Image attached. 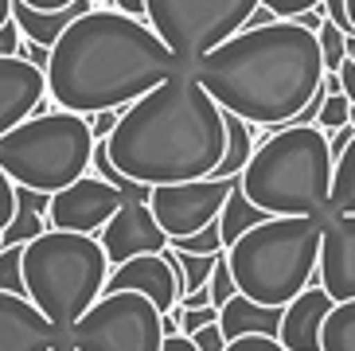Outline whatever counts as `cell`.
Returning a JSON list of instances; mask_svg holds the SVG:
<instances>
[{
	"instance_id": "obj_1",
	"label": "cell",
	"mask_w": 355,
	"mask_h": 351,
	"mask_svg": "<svg viewBox=\"0 0 355 351\" xmlns=\"http://www.w3.org/2000/svg\"><path fill=\"white\" fill-rule=\"evenodd\" d=\"M180 71L148 20L117 12L114 4L83 12L59 35L47 59V98L59 110L94 117L125 110Z\"/></svg>"
},
{
	"instance_id": "obj_2",
	"label": "cell",
	"mask_w": 355,
	"mask_h": 351,
	"mask_svg": "<svg viewBox=\"0 0 355 351\" xmlns=\"http://www.w3.org/2000/svg\"><path fill=\"white\" fill-rule=\"evenodd\" d=\"M110 160L133 184H188L215 176L227 153L223 105L196 83L188 67L121 110V121L105 137Z\"/></svg>"
},
{
	"instance_id": "obj_3",
	"label": "cell",
	"mask_w": 355,
	"mask_h": 351,
	"mask_svg": "<svg viewBox=\"0 0 355 351\" xmlns=\"http://www.w3.org/2000/svg\"><path fill=\"white\" fill-rule=\"evenodd\" d=\"M196 83L250 125H293L324 83V55L316 31L293 20L242 28L215 51L188 67Z\"/></svg>"
},
{
	"instance_id": "obj_4",
	"label": "cell",
	"mask_w": 355,
	"mask_h": 351,
	"mask_svg": "<svg viewBox=\"0 0 355 351\" xmlns=\"http://www.w3.org/2000/svg\"><path fill=\"white\" fill-rule=\"evenodd\" d=\"M246 172L242 191L266 215H328L336 156L320 125H266Z\"/></svg>"
},
{
	"instance_id": "obj_5",
	"label": "cell",
	"mask_w": 355,
	"mask_h": 351,
	"mask_svg": "<svg viewBox=\"0 0 355 351\" xmlns=\"http://www.w3.org/2000/svg\"><path fill=\"white\" fill-rule=\"evenodd\" d=\"M320 234L316 215H270L227 250L230 273L242 297L285 309L320 281Z\"/></svg>"
},
{
	"instance_id": "obj_6",
	"label": "cell",
	"mask_w": 355,
	"mask_h": 351,
	"mask_svg": "<svg viewBox=\"0 0 355 351\" xmlns=\"http://www.w3.org/2000/svg\"><path fill=\"white\" fill-rule=\"evenodd\" d=\"M110 269L98 234L43 230L24 246V293L59 332H71L105 293Z\"/></svg>"
},
{
	"instance_id": "obj_7",
	"label": "cell",
	"mask_w": 355,
	"mask_h": 351,
	"mask_svg": "<svg viewBox=\"0 0 355 351\" xmlns=\"http://www.w3.org/2000/svg\"><path fill=\"white\" fill-rule=\"evenodd\" d=\"M90 121L71 110H40L0 137V168L16 187H32L43 196H55L90 172Z\"/></svg>"
},
{
	"instance_id": "obj_8",
	"label": "cell",
	"mask_w": 355,
	"mask_h": 351,
	"mask_svg": "<svg viewBox=\"0 0 355 351\" xmlns=\"http://www.w3.org/2000/svg\"><path fill=\"white\" fill-rule=\"evenodd\" d=\"M258 8L261 0H145V20L180 67H191L239 35Z\"/></svg>"
},
{
	"instance_id": "obj_9",
	"label": "cell",
	"mask_w": 355,
	"mask_h": 351,
	"mask_svg": "<svg viewBox=\"0 0 355 351\" xmlns=\"http://www.w3.org/2000/svg\"><path fill=\"white\" fill-rule=\"evenodd\" d=\"M164 312L141 293H102L67 332L74 351H160Z\"/></svg>"
},
{
	"instance_id": "obj_10",
	"label": "cell",
	"mask_w": 355,
	"mask_h": 351,
	"mask_svg": "<svg viewBox=\"0 0 355 351\" xmlns=\"http://www.w3.org/2000/svg\"><path fill=\"white\" fill-rule=\"evenodd\" d=\"M230 187L234 180H188V184H160L153 187V196H148V207H153V215H157L160 230L172 238H188L196 230H203L207 223H215L227 203Z\"/></svg>"
},
{
	"instance_id": "obj_11",
	"label": "cell",
	"mask_w": 355,
	"mask_h": 351,
	"mask_svg": "<svg viewBox=\"0 0 355 351\" xmlns=\"http://www.w3.org/2000/svg\"><path fill=\"white\" fill-rule=\"evenodd\" d=\"M125 196L114 184H105L102 176L86 172L63 191H55L47 203V227L51 230H71V234H98V230L117 215V207Z\"/></svg>"
},
{
	"instance_id": "obj_12",
	"label": "cell",
	"mask_w": 355,
	"mask_h": 351,
	"mask_svg": "<svg viewBox=\"0 0 355 351\" xmlns=\"http://www.w3.org/2000/svg\"><path fill=\"white\" fill-rule=\"evenodd\" d=\"M105 293H141L160 312H172L180 305V297H184V277H180L172 250H164V254H141V258H129L110 269Z\"/></svg>"
},
{
	"instance_id": "obj_13",
	"label": "cell",
	"mask_w": 355,
	"mask_h": 351,
	"mask_svg": "<svg viewBox=\"0 0 355 351\" xmlns=\"http://www.w3.org/2000/svg\"><path fill=\"white\" fill-rule=\"evenodd\" d=\"M98 242H102L110 266H121V262L141 258V254H164L168 250V234L160 230L153 207L141 203V199H125L117 207V215L98 230Z\"/></svg>"
},
{
	"instance_id": "obj_14",
	"label": "cell",
	"mask_w": 355,
	"mask_h": 351,
	"mask_svg": "<svg viewBox=\"0 0 355 351\" xmlns=\"http://www.w3.org/2000/svg\"><path fill=\"white\" fill-rule=\"evenodd\" d=\"M47 102V74L24 55H0V137L40 114Z\"/></svg>"
},
{
	"instance_id": "obj_15",
	"label": "cell",
	"mask_w": 355,
	"mask_h": 351,
	"mask_svg": "<svg viewBox=\"0 0 355 351\" xmlns=\"http://www.w3.org/2000/svg\"><path fill=\"white\" fill-rule=\"evenodd\" d=\"M320 285L328 297L355 300V215H324V234H320Z\"/></svg>"
},
{
	"instance_id": "obj_16",
	"label": "cell",
	"mask_w": 355,
	"mask_h": 351,
	"mask_svg": "<svg viewBox=\"0 0 355 351\" xmlns=\"http://www.w3.org/2000/svg\"><path fill=\"white\" fill-rule=\"evenodd\" d=\"M67 340L28 297L0 289V351H51Z\"/></svg>"
},
{
	"instance_id": "obj_17",
	"label": "cell",
	"mask_w": 355,
	"mask_h": 351,
	"mask_svg": "<svg viewBox=\"0 0 355 351\" xmlns=\"http://www.w3.org/2000/svg\"><path fill=\"white\" fill-rule=\"evenodd\" d=\"M332 309H336V300L328 297V289L320 281L309 285L297 300H289L285 316H282V336H277L285 343V351H320L324 320H328Z\"/></svg>"
},
{
	"instance_id": "obj_18",
	"label": "cell",
	"mask_w": 355,
	"mask_h": 351,
	"mask_svg": "<svg viewBox=\"0 0 355 351\" xmlns=\"http://www.w3.org/2000/svg\"><path fill=\"white\" fill-rule=\"evenodd\" d=\"M282 316L285 309H277V305H258V300L250 297H230L227 305L219 309V328L223 336L230 340H242V336H282Z\"/></svg>"
},
{
	"instance_id": "obj_19",
	"label": "cell",
	"mask_w": 355,
	"mask_h": 351,
	"mask_svg": "<svg viewBox=\"0 0 355 351\" xmlns=\"http://www.w3.org/2000/svg\"><path fill=\"white\" fill-rule=\"evenodd\" d=\"M90 8H94V0H74L71 8H63V12H35V8H28V4L16 0L12 4V20H16V28H20V35L28 43H40V47L51 51L55 43H59V35Z\"/></svg>"
},
{
	"instance_id": "obj_20",
	"label": "cell",
	"mask_w": 355,
	"mask_h": 351,
	"mask_svg": "<svg viewBox=\"0 0 355 351\" xmlns=\"http://www.w3.org/2000/svg\"><path fill=\"white\" fill-rule=\"evenodd\" d=\"M223 121H227V153H223L219 168H215V180H234V176L246 172L254 148H258V137H254L258 125L242 121L239 114H227V110H223Z\"/></svg>"
},
{
	"instance_id": "obj_21",
	"label": "cell",
	"mask_w": 355,
	"mask_h": 351,
	"mask_svg": "<svg viewBox=\"0 0 355 351\" xmlns=\"http://www.w3.org/2000/svg\"><path fill=\"white\" fill-rule=\"evenodd\" d=\"M266 211L261 207H254L250 203V196L242 191V180L234 176V187H230V196H227V203H223V211H219V230H223V246H234L246 230H254L258 223H266Z\"/></svg>"
},
{
	"instance_id": "obj_22",
	"label": "cell",
	"mask_w": 355,
	"mask_h": 351,
	"mask_svg": "<svg viewBox=\"0 0 355 351\" xmlns=\"http://www.w3.org/2000/svg\"><path fill=\"white\" fill-rule=\"evenodd\" d=\"M355 215V137L344 153L336 156V172H332V196H328V215Z\"/></svg>"
},
{
	"instance_id": "obj_23",
	"label": "cell",
	"mask_w": 355,
	"mask_h": 351,
	"mask_svg": "<svg viewBox=\"0 0 355 351\" xmlns=\"http://www.w3.org/2000/svg\"><path fill=\"white\" fill-rule=\"evenodd\" d=\"M320 351H355V300H340L324 320Z\"/></svg>"
},
{
	"instance_id": "obj_24",
	"label": "cell",
	"mask_w": 355,
	"mask_h": 351,
	"mask_svg": "<svg viewBox=\"0 0 355 351\" xmlns=\"http://www.w3.org/2000/svg\"><path fill=\"white\" fill-rule=\"evenodd\" d=\"M223 254H227V250H223ZM172 258H176V269H180V277H184V297H188V293L207 289L211 269H215L219 254H180V250H172Z\"/></svg>"
},
{
	"instance_id": "obj_25",
	"label": "cell",
	"mask_w": 355,
	"mask_h": 351,
	"mask_svg": "<svg viewBox=\"0 0 355 351\" xmlns=\"http://www.w3.org/2000/svg\"><path fill=\"white\" fill-rule=\"evenodd\" d=\"M316 40H320V55H324V74H340L344 59H352V40L355 35H344L332 20H324L320 31H316Z\"/></svg>"
},
{
	"instance_id": "obj_26",
	"label": "cell",
	"mask_w": 355,
	"mask_h": 351,
	"mask_svg": "<svg viewBox=\"0 0 355 351\" xmlns=\"http://www.w3.org/2000/svg\"><path fill=\"white\" fill-rule=\"evenodd\" d=\"M172 250H180V254H223V230H219V219L215 223H207L203 230H196V234H188V238H172L168 242Z\"/></svg>"
},
{
	"instance_id": "obj_27",
	"label": "cell",
	"mask_w": 355,
	"mask_h": 351,
	"mask_svg": "<svg viewBox=\"0 0 355 351\" xmlns=\"http://www.w3.org/2000/svg\"><path fill=\"white\" fill-rule=\"evenodd\" d=\"M0 289L4 293H24V246H0Z\"/></svg>"
},
{
	"instance_id": "obj_28",
	"label": "cell",
	"mask_w": 355,
	"mask_h": 351,
	"mask_svg": "<svg viewBox=\"0 0 355 351\" xmlns=\"http://www.w3.org/2000/svg\"><path fill=\"white\" fill-rule=\"evenodd\" d=\"M207 293H211V305H215V309H223L230 297H239V285H234V273H230L227 254H219V262H215V269H211Z\"/></svg>"
},
{
	"instance_id": "obj_29",
	"label": "cell",
	"mask_w": 355,
	"mask_h": 351,
	"mask_svg": "<svg viewBox=\"0 0 355 351\" xmlns=\"http://www.w3.org/2000/svg\"><path fill=\"white\" fill-rule=\"evenodd\" d=\"M347 117H352V102H347V94L340 90V94H328V98H324V110H320V117H316V125H320L324 133H336V129L347 125Z\"/></svg>"
},
{
	"instance_id": "obj_30",
	"label": "cell",
	"mask_w": 355,
	"mask_h": 351,
	"mask_svg": "<svg viewBox=\"0 0 355 351\" xmlns=\"http://www.w3.org/2000/svg\"><path fill=\"white\" fill-rule=\"evenodd\" d=\"M176 309H180V332L184 336H196L199 328L219 324V309L215 305H207V309H184V305H176Z\"/></svg>"
},
{
	"instance_id": "obj_31",
	"label": "cell",
	"mask_w": 355,
	"mask_h": 351,
	"mask_svg": "<svg viewBox=\"0 0 355 351\" xmlns=\"http://www.w3.org/2000/svg\"><path fill=\"white\" fill-rule=\"evenodd\" d=\"M261 8H270L277 20H297L304 12L324 8V0H261Z\"/></svg>"
},
{
	"instance_id": "obj_32",
	"label": "cell",
	"mask_w": 355,
	"mask_h": 351,
	"mask_svg": "<svg viewBox=\"0 0 355 351\" xmlns=\"http://www.w3.org/2000/svg\"><path fill=\"white\" fill-rule=\"evenodd\" d=\"M16 191H20V187L12 184V176L0 168V234H4L8 223L16 219Z\"/></svg>"
},
{
	"instance_id": "obj_33",
	"label": "cell",
	"mask_w": 355,
	"mask_h": 351,
	"mask_svg": "<svg viewBox=\"0 0 355 351\" xmlns=\"http://www.w3.org/2000/svg\"><path fill=\"white\" fill-rule=\"evenodd\" d=\"M223 351H285V343L273 336H242V340H230Z\"/></svg>"
},
{
	"instance_id": "obj_34",
	"label": "cell",
	"mask_w": 355,
	"mask_h": 351,
	"mask_svg": "<svg viewBox=\"0 0 355 351\" xmlns=\"http://www.w3.org/2000/svg\"><path fill=\"white\" fill-rule=\"evenodd\" d=\"M191 343H196V351H223L227 348V336H223L219 324H207V328H199L196 336H188Z\"/></svg>"
},
{
	"instance_id": "obj_35",
	"label": "cell",
	"mask_w": 355,
	"mask_h": 351,
	"mask_svg": "<svg viewBox=\"0 0 355 351\" xmlns=\"http://www.w3.org/2000/svg\"><path fill=\"white\" fill-rule=\"evenodd\" d=\"M90 121V133H94V141H105V137L117 129V121H121V110H102V114L86 117Z\"/></svg>"
},
{
	"instance_id": "obj_36",
	"label": "cell",
	"mask_w": 355,
	"mask_h": 351,
	"mask_svg": "<svg viewBox=\"0 0 355 351\" xmlns=\"http://www.w3.org/2000/svg\"><path fill=\"white\" fill-rule=\"evenodd\" d=\"M324 16H328L336 28L344 31V35H355L352 20H347V0H324Z\"/></svg>"
},
{
	"instance_id": "obj_37",
	"label": "cell",
	"mask_w": 355,
	"mask_h": 351,
	"mask_svg": "<svg viewBox=\"0 0 355 351\" xmlns=\"http://www.w3.org/2000/svg\"><path fill=\"white\" fill-rule=\"evenodd\" d=\"M20 47H24V35L16 28V20H8L0 28V55H20Z\"/></svg>"
},
{
	"instance_id": "obj_38",
	"label": "cell",
	"mask_w": 355,
	"mask_h": 351,
	"mask_svg": "<svg viewBox=\"0 0 355 351\" xmlns=\"http://www.w3.org/2000/svg\"><path fill=\"white\" fill-rule=\"evenodd\" d=\"M355 137V125H344V129H336V133H328V148H332V156H340L347 145H352Z\"/></svg>"
},
{
	"instance_id": "obj_39",
	"label": "cell",
	"mask_w": 355,
	"mask_h": 351,
	"mask_svg": "<svg viewBox=\"0 0 355 351\" xmlns=\"http://www.w3.org/2000/svg\"><path fill=\"white\" fill-rule=\"evenodd\" d=\"M340 86H344L347 102H352V110H355V59H344V67H340Z\"/></svg>"
},
{
	"instance_id": "obj_40",
	"label": "cell",
	"mask_w": 355,
	"mask_h": 351,
	"mask_svg": "<svg viewBox=\"0 0 355 351\" xmlns=\"http://www.w3.org/2000/svg\"><path fill=\"white\" fill-rule=\"evenodd\" d=\"M20 55H24L28 62H35V67H43V71H47V59H51V51H47V47H40V43H28V40H24Z\"/></svg>"
},
{
	"instance_id": "obj_41",
	"label": "cell",
	"mask_w": 355,
	"mask_h": 351,
	"mask_svg": "<svg viewBox=\"0 0 355 351\" xmlns=\"http://www.w3.org/2000/svg\"><path fill=\"white\" fill-rule=\"evenodd\" d=\"M20 4H28L35 12H63V8H71L74 0H20Z\"/></svg>"
},
{
	"instance_id": "obj_42",
	"label": "cell",
	"mask_w": 355,
	"mask_h": 351,
	"mask_svg": "<svg viewBox=\"0 0 355 351\" xmlns=\"http://www.w3.org/2000/svg\"><path fill=\"white\" fill-rule=\"evenodd\" d=\"M117 12H125V16H137V20H145V0H110Z\"/></svg>"
},
{
	"instance_id": "obj_43",
	"label": "cell",
	"mask_w": 355,
	"mask_h": 351,
	"mask_svg": "<svg viewBox=\"0 0 355 351\" xmlns=\"http://www.w3.org/2000/svg\"><path fill=\"white\" fill-rule=\"evenodd\" d=\"M324 20H328V16H324V8H316V12H304V16H297L293 24H301L304 31H320Z\"/></svg>"
},
{
	"instance_id": "obj_44",
	"label": "cell",
	"mask_w": 355,
	"mask_h": 351,
	"mask_svg": "<svg viewBox=\"0 0 355 351\" xmlns=\"http://www.w3.org/2000/svg\"><path fill=\"white\" fill-rule=\"evenodd\" d=\"M180 305H184V309H207V305H211V293H207V289L188 293V297H180Z\"/></svg>"
},
{
	"instance_id": "obj_45",
	"label": "cell",
	"mask_w": 355,
	"mask_h": 351,
	"mask_svg": "<svg viewBox=\"0 0 355 351\" xmlns=\"http://www.w3.org/2000/svg\"><path fill=\"white\" fill-rule=\"evenodd\" d=\"M160 328H164V336H184V332H180V309L164 312V316H160Z\"/></svg>"
},
{
	"instance_id": "obj_46",
	"label": "cell",
	"mask_w": 355,
	"mask_h": 351,
	"mask_svg": "<svg viewBox=\"0 0 355 351\" xmlns=\"http://www.w3.org/2000/svg\"><path fill=\"white\" fill-rule=\"evenodd\" d=\"M160 351H196V343L188 336H164V348Z\"/></svg>"
},
{
	"instance_id": "obj_47",
	"label": "cell",
	"mask_w": 355,
	"mask_h": 351,
	"mask_svg": "<svg viewBox=\"0 0 355 351\" xmlns=\"http://www.w3.org/2000/svg\"><path fill=\"white\" fill-rule=\"evenodd\" d=\"M12 4H16V0H0V28L12 20Z\"/></svg>"
},
{
	"instance_id": "obj_48",
	"label": "cell",
	"mask_w": 355,
	"mask_h": 351,
	"mask_svg": "<svg viewBox=\"0 0 355 351\" xmlns=\"http://www.w3.org/2000/svg\"><path fill=\"white\" fill-rule=\"evenodd\" d=\"M347 20H352V28H355V0H347Z\"/></svg>"
},
{
	"instance_id": "obj_49",
	"label": "cell",
	"mask_w": 355,
	"mask_h": 351,
	"mask_svg": "<svg viewBox=\"0 0 355 351\" xmlns=\"http://www.w3.org/2000/svg\"><path fill=\"white\" fill-rule=\"evenodd\" d=\"M51 351H74V343H71V340H63L59 348H51Z\"/></svg>"
},
{
	"instance_id": "obj_50",
	"label": "cell",
	"mask_w": 355,
	"mask_h": 351,
	"mask_svg": "<svg viewBox=\"0 0 355 351\" xmlns=\"http://www.w3.org/2000/svg\"><path fill=\"white\" fill-rule=\"evenodd\" d=\"M105 4H110V0H94V8H105Z\"/></svg>"
}]
</instances>
